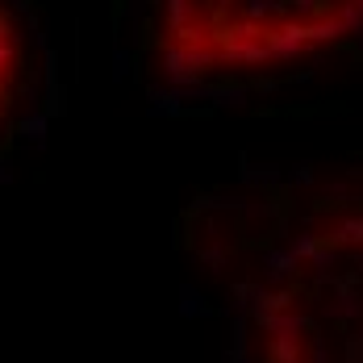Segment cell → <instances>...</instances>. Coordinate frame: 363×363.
I'll return each mask as SVG.
<instances>
[{"label":"cell","instance_id":"obj_2","mask_svg":"<svg viewBox=\"0 0 363 363\" xmlns=\"http://www.w3.org/2000/svg\"><path fill=\"white\" fill-rule=\"evenodd\" d=\"M363 30V0H150V50L167 79L296 63Z\"/></svg>","mask_w":363,"mask_h":363},{"label":"cell","instance_id":"obj_3","mask_svg":"<svg viewBox=\"0 0 363 363\" xmlns=\"http://www.w3.org/2000/svg\"><path fill=\"white\" fill-rule=\"evenodd\" d=\"M38 96V38L21 0H0V143L17 134Z\"/></svg>","mask_w":363,"mask_h":363},{"label":"cell","instance_id":"obj_1","mask_svg":"<svg viewBox=\"0 0 363 363\" xmlns=\"http://www.w3.org/2000/svg\"><path fill=\"white\" fill-rule=\"evenodd\" d=\"M238 296L251 363H363V205L284 234Z\"/></svg>","mask_w":363,"mask_h":363}]
</instances>
